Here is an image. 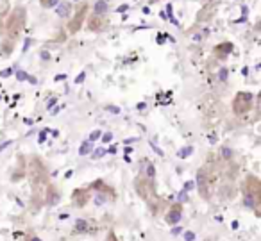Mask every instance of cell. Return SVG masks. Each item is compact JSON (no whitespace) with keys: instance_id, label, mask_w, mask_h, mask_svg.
Masks as SVG:
<instances>
[{"instance_id":"8fae6325","label":"cell","mask_w":261,"mask_h":241,"mask_svg":"<svg viewBox=\"0 0 261 241\" xmlns=\"http://www.w3.org/2000/svg\"><path fill=\"white\" fill-rule=\"evenodd\" d=\"M59 200H61V193H59L58 186L48 182L47 190H45V195H43V204L47 205V207H54V205L59 204Z\"/></svg>"},{"instance_id":"4fadbf2b","label":"cell","mask_w":261,"mask_h":241,"mask_svg":"<svg viewBox=\"0 0 261 241\" xmlns=\"http://www.w3.org/2000/svg\"><path fill=\"white\" fill-rule=\"evenodd\" d=\"M138 175H142L143 179L150 180V182H156V168H154L152 161H149V159H143L142 166H140Z\"/></svg>"},{"instance_id":"ba28073f","label":"cell","mask_w":261,"mask_h":241,"mask_svg":"<svg viewBox=\"0 0 261 241\" xmlns=\"http://www.w3.org/2000/svg\"><path fill=\"white\" fill-rule=\"evenodd\" d=\"M88 13H90V6H88V4H81L79 8L75 9L73 16L70 18L68 25H66V29H68V34H75V33H79V31L83 29V23L86 22Z\"/></svg>"},{"instance_id":"ffe728a7","label":"cell","mask_w":261,"mask_h":241,"mask_svg":"<svg viewBox=\"0 0 261 241\" xmlns=\"http://www.w3.org/2000/svg\"><path fill=\"white\" fill-rule=\"evenodd\" d=\"M104 241H120V239H118V236L115 234V230H109L108 236H106V239H104Z\"/></svg>"},{"instance_id":"30bf717a","label":"cell","mask_w":261,"mask_h":241,"mask_svg":"<svg viewBox=\"0 0 261 241\" xmlns=\"http://www.w3.org/2000/svg\"><path fill=\"white\" fill-rule=\"evenodd\" d=\"M86 25H88V31L91 33H100L108 27V16H100V15H88L86 16Z\"/></svg>"},{"instance_id":"ac0fdd59","label":"cell","mask_w":261,"mask_h":241,"mask_svg":"<svg viewBox=\"0 0 261 241\" xmlns=\"http://www.w3.org/2000/svg\"><path fill=\"white\" fill-rule=\"evenodd\" d=\"M59 2H61V0H40L41 8H45V9H52V8H56V6H58Z\"/></svg>"},{"instance_id":"7c38bea8","label":"cell","mask_w":261,"mask_h":241,"mask_svg":"<svg viewBox=\"0 0 261 241\" xmlns=\"http://www.w3.org/2000/svg\"><path fill=\"white\" fill-rule=\"evenodd\" d=\"M182 218V204H172L170 207H168L167 215H165V222L168 223V225H177L179 222H181Z\"/></svg>"},{"instance_id":"5b68a950","label":"cell","mask_w":261,"mask_h":241,"mask_svg":"<svg viewBox=\"0 0 261 241\" xmlns=\"http://www.w3.org/2000/svg\"><path fill=\"white\" fill-rule=\"evenodd\" d=\"M195 182L200 198L210 202L211 197H213L215 186H217V173H215V170H211L210 166H200L199 172H197Z\"/></svg>"},{"instance_id":"603a6c76","label":"cell","mask_w":261,"mask_h":241,"mask_svg":"<svg viewBox=\"0 0 261 241\" xmlns=\"http://www.w3.org/2000/svg\"><path fill=\"white\" fill-rule=\"evenodd\" d=\"M149 2H160V0H149Z\"/></svg>"},{"instance_id":"6da1fadb","label":"cell","mask_w":261,"mask_h":241,"mask_svg":"<svg viewBox=\"0 0 261 241\" xmlns=\"http://www.w3.org/2000/svg\"><path fill=\"white\" fill-rule=\"evenodd\" d=\"M27 175L31 180V190H33V200L34 204L40 207L43 204V195L48 186V175L45 165L38 157H33L29 161V168H27Z\"/></svg>"},{"instance_id":"d6986e66","label":"cell","mask_w":261,"mask_h":241,"mask_svg":"<svg viewBox=\"0 0 261 241\" xmlns=\"http://www.w3.org/2000/svg\"><path fill=\"white\" fill-rule=\"evenodd\" d=\"M23 241H43V239H41V237L38 236V234H33V232H29V234H27L25 237H23Z\"/></svg>"},{"instance_id":"52a82bcc","label":"cell","mask_w":261,"mask_h":241,"mask_svg":"<svg viewBox=\"0 0 261 241\" xmlns=\"http://www.w3.org/2000/svg\"><path fill=\"white\" fill-rule=\"evenodd\" d=\"M252 105H254V95L250 91H238L234 95V98H232L231 108L236 116H243L247 113H250Z\"/></svg>"},{"instance_id":"2e32d148","label":"cell","mask_w":261,"mask_h":241,"mask_svg":"<svg viewBox=\"0 0 261 241\" xmlns=\"http://www.w3.org/2000/svg\"><path fill=\"white\" fill-rule=\"evenodd\" d=\"M108 9H109V6H108V2L106 0H97L95 2V6H93V15H100V16H108Z\"/></svg>"},{"instance_id":"8992f818","label":"cell","mask_w":261,"mask_h":241,"mask_svg":"<svg viewBox=\"0 0 261 241\" xmlns=\"http://www.w3.org/2000/svg\"><path fill=\"white\" fill-rule=\"evenodd\" d=\"M88 188H90L91 198L97 205H104L116 198V191L109 184H106L104 180H95V182L88 184Z\"/></svg>"},{"instance_id":"44dd1931","label":"cell","mask_w":261,"mask_h":241,"mask_svg":"<svg viewBox=\"0 0 261 241\" xmlns=\"http://www.w3.org/2000/svg\"><path fill=\"white\" fill-rule=\"evenodd\" d=\"M90 150H91V145H90V143H88V141H86V143L83 145V148H81V154L84 155V154H88V152H90Z\"/></svg>"},{"instance_id":"e0dca14e","label":"cell","mask_w":261,"mask_h":241,"mask_svg":"<svg viewBox=\"0 0 261 241\" xmlns=\"http://www.w3.org/2000/svg\"><path fill=\"white\" fill-rule=\"evenodd\" d=\"M56 8H58V15H59V16H63V18H65V16H70V15H72V6L66 4V2H61V6L58 4Z\"/></svg>"},{"instance_id":"3957f363","label":"cell","mask_w":261,"mask_h":241,"mask_svg":"<svg viewBox=\"0 0 261 241\" xmlns=\"http://www.w3.org/2000/svg\"><path fill=\"white\" fill-rule=\"evenodd\" d=\"M135 191L140 198L147 204V207L150 209L152 215H161V209L165 205V200L158 195L156 182H150V180L143 179L142 175H138L135 179Z\"/></svg>"},{"instance_id":"277c9868","label":"cell","mask_w":261,"mask_h":241,"mask_svg":"<svg viewBox=\"0 0 261 241\" xmlns=\"http://www.w3.org/2000/svg\"><path fill=\"white\" fill-rule=\"evenodd\" d=\"M25 22H27L25 8H23V6L13 8V11L9 13V16H8V22H6V25H4V40L16 45L18 38L22 36L23 29H25Z\"/></svg>"},{"instance_id":"cb8c5ba5","label":"cell","mask_w":261,"mask_h":241,"mask_svg":"<svg viewBox=\"0 0 261 241\" xmlns=\"http://www.w3.org/2000/svg\"><path fill=\"white\" fill-rule=\"evenodd\" d=\"M75 2H77V0H75Z\"/></svg>"},{"instance_id":"9a60e30c","label":"cell","mask_w":261,"mask_h":241,"mask_svg":"<svg viewBox=\"0 0 261 241\" xmlns=\"http://www.w3.org/2000/svg\"><path fill=\"white\" fill-rule=\"evenodd\" d=\"M232 48H234V47H232V43H229V41H224V43H220L218 47H215V54H217L220 59H225L232 52Z\"/></svg>"},{"instance_id":"5bb4252c","label":"cell","mask_w":261,"mask_h":241,"mask_svg":"<svg viewBox=\"0 0 261 241\" xmlns=\"http://www.w3.org/2000/svg\"><path fill=\"white\" fill-rule=\"evenodd\" d=\"M97 230V225L93 222H88L84 218L75 220V225H73V234H90Z\"/></svg>"},{"instance_id":"9c48e42d","label":"cell","mask_w":261,"mask_h":241,"mask_svg":"<svg viewBox=\"0 0 261 241\" xmlns=\"http://www.w3.org/2000/svg\"><path fill=\"white\" fill-rule=\"evenodd\" d=\"M91 200V191L90 188H77V190H73L72 193V205L77 209H83L86 207L88 204H90Z\"/></svg>"},{"instance_id":"7a4b0ae2","label":"cell","mask_w":261,"mask_h":241,"mask_svg":"<svg viewBox=\"0 0 261 241\" xmlns=\"http://www.w3.org/2000/svg\"><path fill=\"white\" fill-rule=\"evenodd\" d=\"M240 190H242L243 205L249 211H252L254 216H261V180L256 175L249 173L240 184Z\"/></svg>"},{"instance_id":"7402d4cb","label":"cell","mask_w":261,"mask_h":241,"mask_svg":"<svg viewBox=\"0 0 261 241\" xmlns=\"http://www.w3.org/2000/svg\"><path fill=\"white\" fill-rule=\"evenodd\" d=\"M0 29H4V23H2V20H0Z\"/></svg>"}]
</instances>
